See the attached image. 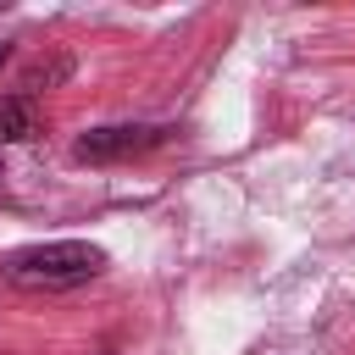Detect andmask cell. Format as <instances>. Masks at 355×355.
<instances>
[{"mask_svg": "<svg viewBox=\"0 0 355 355\" xmlns=\"http://www.w3.org/2000/svg\"><path fill=\"white\" fill-rule=\"evenodd\" d=\"M161 139H166V128H144V122L94 128V133H83V139H78V161H94V166H105V161H128V155L155 150Z\"/></svg>", "mask_w": 355, "mask_h": 355, "instance_id": "7a4b0ae2", "label": "cell"}, {"mask_svg": "<svg viewBox=\"0 0 355 355\" xmlns=\"http://www.w3.org/2000/svg\"><path fill=\"white\" fill-rule=\"evenodd\" d=\"M39 133V105L28 94H0V144H22Z\"/></svg>", "mask_w": 355, "mask_h": 355, "instance_id": "3957f363", "label": "cell"}, {"mask_svg": "<svg viewBox=\"0 0 355 355\" xmlns=\"http://www.w3.org/2000/svg\"><path fill=\"white\" fill-rule=\"evenodd\" d=\"M105 266V250L89 244V239H55V244H28L17 255H6L0 277L11 288H28V294H55V288H78L89 277H100Z\"/></svg>", "mask_w": 355, "mask_h": 355, "instance_id": "6da1fadb", "label": "cell"}, {"mask_svg": "<svg viewBox=\"0 0 355 355\" xmlns=\"http://www.w3.org/2000/svg\"><path fill=\"white\" fill-rule=\"evenodd\" d=\"M6 55H11V50H6V44H0V67H6Z\"/></svg>", "mask_w": 355, "mask_h": 355, "instance_id": "277c9868", "label": "cell"}, {"mask_svg": "<svg viewBox=\"0 0 355 355\" xmlns=\"http://www.w3.org/2000/svg\"><path fill=\"white\" fill-rule=\"evenodd\" d=\"M0 6H6V0H0Z\"/></svg>", "mask_w": 355, "mask_h": 355, "instance_id": "5b68a950", "label": "cell"}]
</instances>
